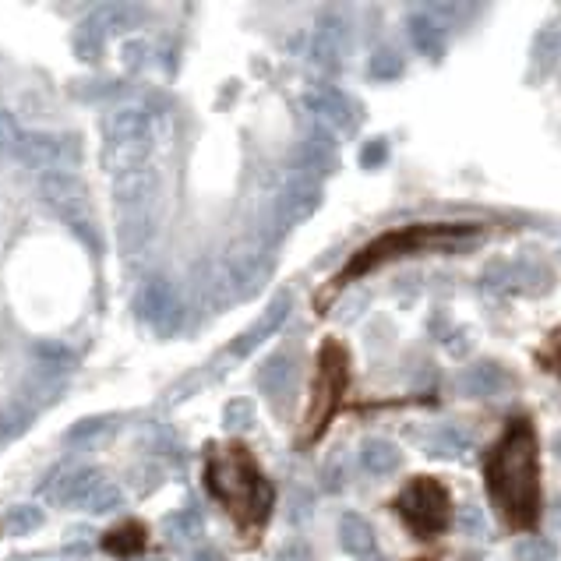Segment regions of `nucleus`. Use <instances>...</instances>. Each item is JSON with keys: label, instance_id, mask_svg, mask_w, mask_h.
<instances>
[{"label": "nucleus", "instance_id": "f257e3e1", "mask_svg": "<svg viewBox=\"0 0 561 561\" xmlns=\"http://www.w3.org/2000/svg\"><path fill=\"white\" fill-rule=\"evenodd\" d=\"M487 487L491 498L502 505L509 523L530 526L540 512V484H537V438L526 420H516L502 438L498 452L487 463Z\"/></svg>", "mask_w": 561, "mask_h": 561}, {"label": "nucleus", "instance_id": "f03ea898", "mask_svg": "<svg viewBox=\"0 0 561 561\" xmlns=\"http://www.w3.org/2000/svg\"><path fill=\"white\" fill-rule=\"evenodd\" d=\"M209 484L212 494L223 498V505L230 512H237L240 523H262L269 516L272 505V487L262 480V473L255 470L251 456L244 449H230L219 459H212L209 466Z\"/></svg>", "mask_w": 561, "mask_h": 561}, {"label": "nucleus", "instance_id": "7ed1b4c3", "mask_svg": "<svg viewBox=\"0 0 561 561\" xmlns=\"http://www.w3.org/2000/svg\"><path fill=\"white\" fill-rule=\"evenodd\" d=\"M399 516L410 523L413 533L434 537V533H442L445 526H449V516H452L449 491L431 477L413 480V484L399 494Z\"/></svg>", "mask_w": 561, "mask_h": 561}, {"label": "nucleus", "instance_id": "20e7f679", "mask_svg": "<svg viewBox=\"0 0 561 561\" xmlns=\"http://www.w3.org/2000/svg\"><path fill=\"white\" fill-rule=\"evenodd\" d=\"M477 233V226H417V230H399V233H389V237H382L378 244H371L364 251V255L357 258V262L346 269V276H357V272L371 269V265L385 262V258H396V255H410V251H424V247L431 244H445V240H456V237H473Z\"/></svg>", "mask_w": 561, "mask_h": 561}, {"label": "nucleus", "instance_id": "39448f33", "mask_svg": "<svg viewBox=\"0 0 561 561\" xmlns=\"http://www.w3.org/2000/svg\"><path fill=\"white\" fill-rule=\"evenodd\" d=\"M343 385H346V353L339 343H329L322 350V378H318V399H315V427L325 424L332 410H336L339 396H343Z\"/></svg>", "mask_w": 561, "mask_h": 561}, {"label": "nucleus", "instance_id": "423d86ee", "mask_svg": "<svg viewBox=\"0 0 561 561\" xmlns=\"http://www.w3.org/2000/svg\"><path fill=\"white\" fill-rule=\"evenodd\" d=\"M463 389L470 396H498V392L509 389V374L498 364H473L470 371L463 374Z\"/></svg>", "mask_w": 561, "mask_h": 561}, {"label": "nucleus", "instance_id": "0eeeda50", "mask_svg": "<svg viewBox=\"0 0 561 561\" xmlns=\"http://www.w3.org/2000/svg\"><path fill=\"white\" fill-rule=\"evenodd\" d=\"M413 43H417L424 53H431V57H438V53L445 50L442 25H434L431 18H413Z\"/></svg>", "mask_w": 561, "mask_h": 561}, {"label": "nucleus", "instance_id": "6e6552de", "mask_svg": "<svg viewBox=\"0 0 561 561\" xmlns=\"http://www.w3.org/2000/svg\"><path fill=\"white\" fill-rule=\"evenodd\" d=\"M343 547L353 554H367L374 547V537H371V526L364 523V519L357 516H346L343 519Z\"/></svg>", "mask_w": 561, "mask_h": 561}, {"label": "nucleus", "instance_id": "1a4fd4ad", "mask_svg": "<svg viewBox=\"0 0 561 561\" xmlns=\"http://www.w3.org/2000/svg\"><path fill=\"white\" fill-rule=\"evenodd\" d=\"M364 466L371 473H392L399 466V452L392 449L389 442H371V445H364Z\"/></svg>", "mask_w": 561, "mask_h": 561}, {"label": "nucleus", "instance_id": "9d476101", "mask_svg": "<svg viewBox=\"0 0 561 561\" xmlns=\"http://www.w3.org/2000/svg\"><path fill=\"white\" fill-rule=\"evenodd\" d=\"M434 456H459L466 452V434L459 427H442V431L434 434Z\"/></svg>", "mask_w": 561, "mask_h": 561}, {"label": "nucleus", "instance_id": "9b49d317", "mask_svg": "<svg viewBox=\"0 0 561 561\" xmlns=\"http://www.w3.org/2000/svg\"><path fill=\"white\" fill-rule=\"evenodd\" d=\"M554 540L547 537H530L516 547V561H554Z\"/></svg>", "mask_w": 561, "mask_h": 561}, {"label": "nucleus", "instance_id": "f8f14e48", "mask_svg": "<svg viewBox=\"0 0 561 561\" xmlns=\"http://www.w3.org/2000/svg\"><path fill=\"white\" fill-rule=\"evenodd\" d=\"M459 523H463V530L470 533V537H480V533H487V519H484V512H480L477 505H466V509L459 512Z\"/></svg>", "mask_w": 561, "mask_h": 561}, {"label": "nucleus", "instance_id": "ddd939ff", "mask_svg": "<svg viewBox=\"0 0 561 561\" xmlns=\"http://www.w3.org/2000/svg\"><path fill=\"white\" fill-rule=\"evenodd\" d=\"M399 68H403V60H399L396 53H389V50L378 53V57L371 60V71H374V75H378V78H392V75H399Z\"/></svg>", "mask_w": 561, "mask_h": 561}, {"label": "nucleus", "instance_id": "4468645a", "mask_svg": "<svg viewBox=\"0 0 561 561\" xmlns=\"http://www.w3.org/2000/svg\"><path fill=\"white\" fill-rule=\"evenodd\" d=\"M382 156H385V145H371V149H364V163H378Z\"/></svg>", "mask_w": 561, "mask_h": 561}, {"label": "nucleus", "instance_id": "2eb2a0df", "mask_svg": "<svg viewBox=\"0 0 561 561\" xmlns=\"http://www.w3.org/2000/svg\"><path fill=\"white\" fill-rule=\"evenodd\" d=\"M554 456L561 459V434H558V438H554Z\"/></svg>", "mask_w": 561, "mask_h": 561}, {"label": "nucleus", "instance_id": "dca6fc26", "mask_svg": "<svg viewBox=\"0 0 561 561\" xmlns=\"http://www.w3.org/2000/svg\"><path fill=\"white\" fill-rule=\"evenodd\" d=\"M554 523H558V526H561V509H558V516H554Z\"/></svg>", "mask_w": 561, "mask_h": 561}, {"label": "nucleus", "instance_id": "f3484780", "mask_svg": "<svg viewBox=\"0 0 561 561\" xmlns=\"http://www.w3.org/2000/svg\"><path fill=\"white\" fill-rule=\"evenodd\" d=\"M367 561H382V558H367Z\"/></svg>", "mask_w": 561, "mask_h": 561}]
</instances>
